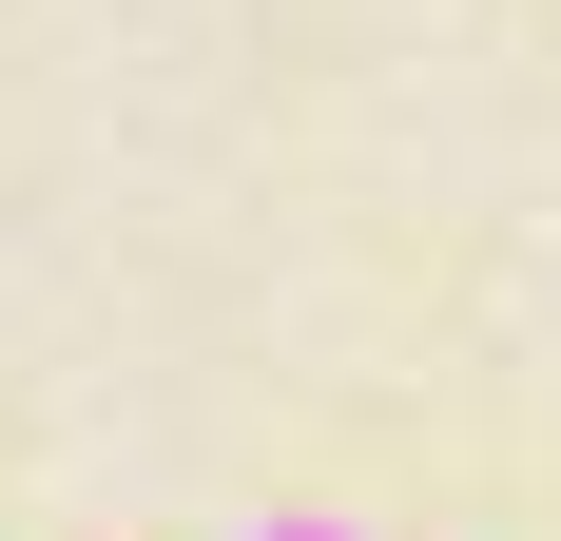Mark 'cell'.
Returning <instances> with one entry per match:
<instances>
[{
	"label": "cell",
	"instance_id": "6da1fadb",
	"mask_svg": "<svg viewBox=\"0 0 561 541\" xmlns=\"http://www.w3.org/2000/svg\"><path fill=\"white\" fill-rule=\"evenodd\" d=\"M252 541H348V522H252Z\"/></svg>",
	"mask_w": 561,
	"mask_h": 541
}]
</instances>
